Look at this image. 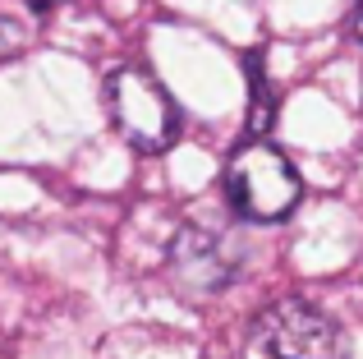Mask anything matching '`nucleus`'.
<instances>
[{
	"mask_svg": "<svg viewBox=\"0 0 363 359\" xmlns=\"http://www.w3.org/2000/svg\"><path fill=\"white\" fill-rule=\"evenodd\" d=\"M106 116L116 120L124 143L138 153H166L179 138V111L170 92L138 65H120L106 79Z\"/></svg>",
	"mask_w": 363,
	"mask_h": 359,
	"instance_id": "f03ea898",
	"label": "nucleus"
},
{
	"mask_svg": "<svg viewBox=\"0 0 363 359\" xmlns=\"http://www.w3.org/2000/svg\"><path fill=\"white\" fill-rule=\"evenodd\" d=\"M60 0H28V9H37V14H46V9H55Z\"/></svg>",
	"mask_w": 363,
	"mask_h": 359,
	"instance_id": "6e6552de",
	"label": "nucleus"
},
{
	"mask_svg": "<svg viewBox=\"0 0 363 359\" xmlns=\"http://www.w3.org/2000/svg\"><path fill=\"white\" fill-rule=\"evenodd\" d=\"M28 46V33L18 18H0V60H9V55H18Z\"/></svg>",
	"mask_w": 363,
	"mask_h": 359,
	"instance_id": "423d86ee",
	"label": "nucleus"
},
{
	"mask_svg": "<svg viewBox=\"0 0 363 359\" xmlns=\"http://www.w3.org/2000/svg\"><path fill=\"white\" fill-rule=\"evenodd\" d=\"M253 341L272 359H350V341L313 299H276L253 323Z\"/></svg>",
	"mask_w": 363,
	"mask_h": 359,
	"instance_id": "7ed1b4c3",
	"label": "nucleus"
},
{
	"mask_svg": "<svg viewBox=\"0 0 363 359\" xmlns=\"http://www.w3.org/2000/svg\"><path fill=\"white\" fill-rule=\"evenodd\" d=\"M303 198V180L281 148L253 138L225 166V203L244 221H285Z\"/></svg>",
	"mask_w": 363,
	"mask_h": 359,
	"instance_id": "f257e3e1",
	"label": "nucleus"
},
{
	"mask_svg": "<svg viewBox=\"0 0 363 359\" xmlns=\"http://www.w3.org/2000/svg\"><path fill=\"white\" fill-rule=\"evenodd\" d=\"M244 70H248V134L267 138V129H272V120H276V92H272V83H267L262 55L253 51L244 60Z\"/></svg>",
	"mask_w": 363,
	"mask_h": 359,
	"instance_id": "39448f33",
	"label": "nucleus"
},
{
	"mask_svg": "<svg viewBox=\"0 0 363 359\" xmlns=\"http://www.w3.org/2000/svg\"><path fill=\"white\" fill-rule=\"evenodd\" d=\"M240 253H230L225 235L207 231V226H184L170 240V277L194 295H216L235 281Z\"/></svg>",
	"mask_w": 363,
	"mask_h": 359,
	"instance_id": "20e7f679",
	"label": "nucleus"
},
{
	"mask_svg": "<svg viewBox=\"0 0 363 359\" xmlns=\"http://www.w3.org/2000/svg\"><path fill=\"white\" fill-rule=\"evenodd\" d=\"M350 33H354V42L363 46V5L354 9V14H350Z\"/></svg>",
	"mask_w": 363,
	"mask_h": 359,
	"instance_id": "0eeeda50",
	"label": "nucleus"
}]
</instances>
